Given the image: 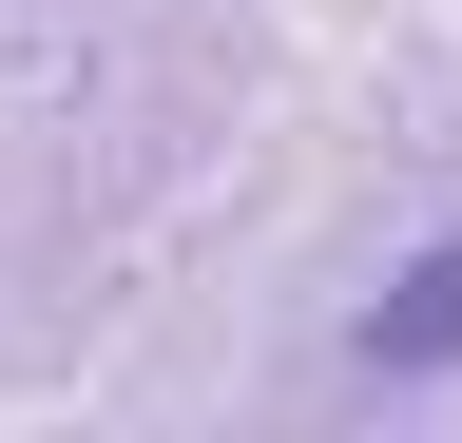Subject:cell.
<instances>
[{"label":"cell","instance_id":"cell-1","mask_svg":"<svg viewBox=\"0 0 462 443\" xmlns=\"http://www.w3.org/2000/svg\"><path fill=\"white\" fill-rule=\"evenodd\" d=\"M346 366H366V385H424V366H462V232H443V251H404V290L346 328Z\"/></svg>","mask_w":462,"mask_h":443}]
</instances>
